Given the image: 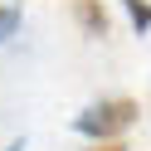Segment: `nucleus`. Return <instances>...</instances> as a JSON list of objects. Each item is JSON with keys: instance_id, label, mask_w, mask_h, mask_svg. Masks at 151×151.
<instances>
[{"instance_id": "20e7f679", "label": "nucleus", "mask_w": 151, "mask_h": 151, "mask_svg": "<svg viewBox=\"0 0 151 151\" xmlns=\"http://www.w3.org/2000/svg\"><path fill=\"white\" fill-rule=\"evenodd\" d=\"M122 5H127V15L137 20V29H151V5L146 0H122Z\"/></svg>"}, {"instance_id": "f257e3e1", "label": "nucleus", "mask_w": 151, "mask_h": 151, "mask_svg": "<svg viewBox=\"0 0 151 151\" xmlns=\"http://www.w3.org/2000/svg\"><path fill=\"white\" fill-rule=\"evenodd\" d=\"M137 112L141 107L132 98H102V102H93V107H83L78 117H73V127L88 141H122V132L137 122Z\"/></svg>"}, {"instance_id": "f03ea898", "label": "nucleus", "mask_w": 151, "mask_h": 151, "mask_svg": "<svg viewBox=\"0 0 151 151\" xmlns=\"http://www.w3.org/2000/svg\"><path fill=\"white\" fill-rule=\"evenodd\" d=\"M73 20H78V29L83 34H107V10H102L98 0H73Z\"/></svg>"}, {"instance_id": "423d86ee", "label": "nucleus", "mask_w": 151, "mask_h": 151, "mask_svg": "<svg viewBox=\"0 0 151 151\" xmlns=\"http://www.w3.org/2000/svg\"><path fill=\"white\" fill-rule=\"evenodd\" d=\"M5 151H20V146H5Z\"/></svg>"}, {"instance_id": "39448f33", "label": "nucleus", "mask_w": 151, "mask_h": 151, "mask_svg": "<svg viewBox=\"0 0 151 151\" xmlns=\"http://www.w3.org/2000/svg\"><path fill=\"white\" fill-rule=\"evenodd\" d=\"M88 151H127V141H93Z\"/></svg>"}, {"instance_id": "7ed1b4c3", "label": "nucleus", "mask_w": 151, "mask_h": 151, "mask_svg": "<svg viewBox=\"0 0 151 151\" xmlns=\"http://www.w3.org/2000/svg\"><path fill=\"white\" fill-rule=\"evenodd\" d=\"M20 29V0H0V44Z\"/></svg>"}]
</instances>
